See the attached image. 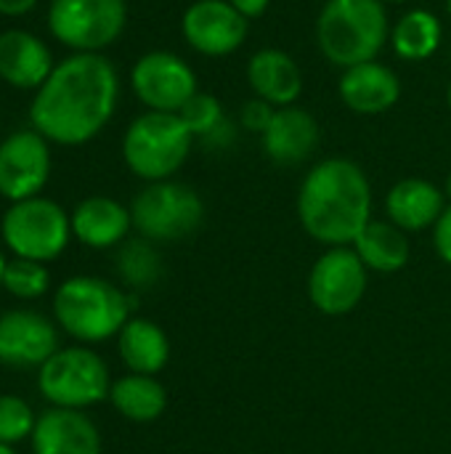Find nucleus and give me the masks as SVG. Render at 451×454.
Wrapping results in <instances>:
<instances>
[{
    "instance_id": "nucleus-1",
    "label": "nucleus",
    "mask_w": 451,
    "mask_h": 454,
    "mask_svg": "<svg viewBox=\"0 0 451 454\" xmlns=\"http://www.w3.org/2000/svg\"><path fill=\"white\" fill-rule=\"evenodd\" d=\"M120 98V77L104 53H72L56 61L35 90L29 122L51 144L80 146L93 141L112 120Z\"/></svg>"
},
{
    "instance_id": "nucleus-2",
    "label": "nucleus",
    "mask_w": 451,
    "mask_h": 454,
    "mask_svg": "<svg viewBox=\"0 0 451 454\" xmlns=\"http://www.w3.org/2000/svg\"><path fill=\"white\" fill-rule=\"evenodd\" d=\"M298 218L306 234L327 247H348L372 221V186L367 173L346 157L314 165L298 194Z\"/></svg>"
},
{
    "instance_id": "nucleus-3",
    "label": "nucleus",
    "mask_w": 451,
    "mask_h": 454,
    "mask_svg": "<svg viewBox=\"0 0 451 454\" xmlns=\"http://www.w3.org/2000/svg\"><path fill=\"white\" fill-rule=\"evenodd\" d=\"M388 35V13L380 0H327L316 19L319 51L340 69L375 61Z\"/></svg>"
},
{
    "instance_id": "nucleus-4",
    "label": "nucleus",
    "mask_w": 451,
    "mask_h": 454,
    "mask_svg": "<svg viewBox=\"0 0 451 454\" xmlns=\"http://www.w3.org/2000/svg\"><path fill=\"white\" fill-rule=\"evenodd\" d=\"M133 301L101 277H72L58 285L53 298L56 325L80 343H101L125 327Z\"/></svg>"
},
{
    "instance_id": "nucleus-5",
    "label": "nucleus",
    "mask_w": 451,
    "mask_h": 454,
    "mask_svg": "<svg viewBox=\"0 0 451 454\" xmlns=\"http://www.w3.org/2000/svg\"><path fill=\"white\" fill-rule=\"evenodd\" d=\"M191 144L194 136L178 114L144 112L125 130L122 160L130 173L146 184L167 181L183 168Z\"/></svg>"
},
{
    "instance_id": "nucleus-6",
    "label": "nucleus",
    "mask_w": 451,
    "mask_h": 454,
    "mask_svg": "<svg viewBox=\"0 0 451 454\" xmlns=\"http://www.w3.org/2000/svg\"><path fill=\"white\" fill-rule=\"evenodd\" d=\"M0 237L16 258L48 263L56 261L72 237V218L48 197L11 202L0 221Z\"/></svg>"
},
{
    "instance_id": "nucleus-7",
    "label": "nucleus",
    "mask_w": 451,
    "mask_h": 454,
    "mask_svg": "<svg viewBox=\"0 0 451 454\" xmlns=\"http://www.w3.org/2000/svg\"><path fill=\"white\" fill-rule=\"evenodd\" d=\"M133 229L149 242H181L205 221L202 197L178 181L146 184L130 202Z\"/></svg>"
},
{
    "instance_id": "nucleus-8",
    "label": "nucleus",
    "mask_w": 451,
    "mask_h": 454,
    "mask_svg": "<svg viewBox=\"0 0 451 454\" xmlns=\"http://www.w3.org/2000/svg\"><path fill=\"white\" fill-rule=\"evenodd\" d=\"M37 388L53 404L64 410H88L109 399V367L90 348H58L40 370Z\"/></svg>"
},
{
    "instance_id": "nucleus-9",
    "label": "nucleus",
    "mask_w": 451,
    "mask_h": 454,
    "mask_svg": "<svg viewBox=\"0 0 451 454\" xmlns=\"http://www.w3.org/2000/svg\"><path fill=\"white\" fill-rule=\"evenodd\" d=\"M128 24L125 0H51L48 32L74 53H101Z\"/></svg>"
},
{
    "instance_id": "nucleus-10",
    "label": "nucleus",
    "mask_w": 451,
    "mask_h": 454,
    "mask_svg": "<svg viewBox=\"0 0 451 454\" xmlns=\"http://www.w3.org/2000/svg\"><path fill=\"white\" fill-rule=\"evenodd\" d=\"M369 269L362 263L356 250L348 247H327L316 258L308 274V298L316 311L327 317L351 314L367 295Z\"/></svg>"
},
{
    "instance_id": "nucleus-11",
    "label": "nucleus",
    "mask_w": 451,
    "mask_h": 454,
    "mask_svg": "<svg viewBox=\"0 0 451 454\" xmlns=\"http://www.w3.org/2000/svg\"><path fill=\"white\" fill-rule=\"evenodd\" d=\"M130 88L146 112L178 114L197 93L194 69L170 51H149L130 69Z\"/></svg>"
},
{
    "instance_id": "nucleus-12",
    "label": "nucleus",
    "mask_w": 451,
    "mask_h": 454,
    "mask_svg": "<svg viewBox=\"0 0 451 454\" xmlns=\"http://www.w3.org/2000/svg\"><path fill=\"white\" fill-rule=\"evenodd\" d=\"M51 178V141L35 128L13 130L0 141V197L21 202L40 197Z\"/></svg>"
},
{
    "instance_id": "nucleus-13",
    "label": "nucleus",
    "mask_w": 451,
    "mask_h": 454,
    "mask_svg": "<svg viewBox=\"0 0 451 454\" xmlns=\"http://www.w3.org/2000/svg\"><path fill=\"white\" fill-rule=\"evenodd\" d=\"M183 40L202 56H229L247 37V19L229 0H194L181 19Z\"/></svg>"
},
{
    "instance_id": "nucleus-14",
    "label": "nucleus",
    "mask_w": 451,
    "mask_h": 454,
    "mask_svg": "<svg viewBox=\"0 0 451 454\" xmlns=\"http://www.w3.org/2000/svg\"><path fill=\"white\" fill-rule=\"evenodd\" d=\"M58 351L56 325L27 309L0 314V364L13 370L43 367Z\"/></svg>"
},
{
    "instance_id": "nucleus-15",
    "label": "nucleus",
    "mask_w": 451,
    "mask_h": 454,
    "mask_svg": "<svg viewBox=\"0 0 451 454\" xmlns=\"http://www.w3.org/2000/svg\"><path fill=\"white\" fill-rule=\"evenodd\" d=\"M56 61L43 37L29 29H3L0 32V80L19 90H37Z\"/></svg>"
},
{
    "instance_id": "nucleus-16",
    "label": "nucleus",
    "mask_w": 451,
    "mask_h": 454,
    "mask_svg": "<svg viewBox=\"0 0 451 454\" xmlns=\"http://www.w3.org/2000/svg\"><path fill=\"white\" fill-rule=\"evenodd\" d=\"M35 454H101V434L82 410L51 407L32 431Z\"/></svg>"
},
{
    "instance_id": "nucleus-17",
    "label": "nucleus",
    "mask_w": 451,
    "mask_h": 454,
    "mask_svg": "<svg viewBox=\"0 0 451 454\" xmlns=\"http://www.w3.org/2000/svg\"><path fill=\"white\" fill-rule=\"evenodd\" d=\"M338 93L343 104L356 114H383L399 104L401 80L391 67L375 59V61H364V64L343 69Z\"/></svg>"
},
{
    "instance_id": "nucleus-18",
    "label": "nucleus",
    "mask_w": 451,
    "mask_h": 454,
    "mask_svg": "<svg viewBox=\"0 0 451 454\" xmlns=\"http://www.w3.org/2000/svg\"><path fill=\"white\" fill-rule=\"evenodd\" d=\"M319 136V122L311 112L282 106L263 133V149L276 165H300L316 152Z\"/></svg>"
},
{
    "instance_id": "nucleus-19",
    "label": "nucleus",
    "mask_w": 451,
    "mask_h": 454,
    "mask_svg": "<svg viewBox=\"0 0 451 454\" xmlns=\"http://www.w3.org/2000/svg\"><path fill=\"white\" fill-rule=\"evenodd\" d=\"M247 82L258 98L274 104L276 109L295 106L303 93V72L298 61L279 48H263L250 56Z\"/></svg>"
},
{
    "instance_id": "nucleus-20",
    "label": "nucleus",
    "mask_w": 451,
    "mask_h": 454,
    "mask_svg": "<svg viewBox=\"0 0 451 454\" xmlns=\"http://www.w3.org/2000/svg\"><path fill=\"white\" fill-rule=\"evenodd\" d=\"M447 205L449 202L444 197V189H439L425 178H404L393 184L385 197L388 221L404 229L407 234L433 229L444 215Z\"/></svg>"
},
{
    "instance_id": "nucleus-21",
    "label": "nucleus",
    "mask_w": 451,
    "mask_h": 454,
    "mask_svg": "<svg viewBox=\"0 0 451 454\" xmlns=\"http://www.w3.org/2000/svg\"><path fill=\"white\" fill-rule=\"evenodd\" d=\"M72 237L93 250H106L125 242L128 231L133 229L130 207L112 197H85L72 210Z\"/></svg>"
},
{
    "instance_id": "nucleus-22",
    "label": "nucleus",
    "mask_w": 451,
    "mask_h": 454,
    "mask_svg": "<svg viewBox=\"0 0 451 454\" xmlns=\"http://www.w3.org/2000/svg\"><path fill=\"white\" fill-rule=\"evenodd\" d=\"M122 364L136 375H157L170 359V340L165 330L152 319H128L117 335Z\"/></svg>"
},
{
    "instance_id": "nucleus-23",
    "label": "nucleus",
    "mask_w": 451,
    "mask_h": 454,
    "mask_svg": "<svg viewBox=\"0 0 451 454\" xmlns=\"http://www.w3.org/2000/svg\"><path fill=\"white\" fill-rule=\"evenodd\" d=\"M362 263L377 274H396L409 263L412 247L404 229L391 221H369L351 245Z\"/></svg>"
},
{
    "instance_id": "nucleus-24",
    "label": "nucleus",
    "mask_w": 451,
    "mask_h": 454,
    "mask_svg": "<svg viewBox=\"0 0 451 454\" xmlns=\"http://www.w3.org/2000/svg\"><path fill=\"white\" fill-rule=\"evenodd\" d=\"M112 407L133 423H154L167 410V391L157 375H125L109 388Z\"/></svg>"
},
{
    "instance_id": "nucleus-25",
    "label": "nucleus",
    "mask_w": 451,
    "mask_h": 454,
    "mask_svg": "<svg viewBox=\"0 0 451 454\" xmlns=\"http://www.w3.org/2000/svg\"><path fill=\"white\" fill-rule=\"evenodd\" d=\"M441 37L444 27L439 16L425 8H412L396 21L391 32V45L404 61H425L439 51Z\"/></svg>"
},
{
    "instance_id": "nucleus-26",
    "label": "nucleus",
    "mask_w": 451,
    "mask_h": 454,
    "mask_svg": "<svg viewBox=\"0 0 451 454\" xmlns=\"http://www.w3.org/2000/svg\"><path fill=\"white\" fill-rule=\"evenodd\" d=\"M117 271L130 287H152L162 274L159 253L152 247L149 239H130L120 247Z\"/></svg>"
},
{
    "instance_id": "nucleus-27",
    "label": "nucleus",
    "mask_w": 451,
    "mask_h": 454,
    "mask_svg": "<svg viewBox=\"0 0 451 454\" xmlns=\"http://www.w3.org/2000/svg\"><path fill=\"white\" fill-rule=\"evenodd\" d=\"M51 287V274L45 269V263L37 261H27V258H16L5 263L3 271V290L11 293L13 298L21 301H35L40 295H45Z\"/></svg>"
},
{
    "instance_id": "nucleus-28",
    "label": "nucleus",
    "mask_w": 451,
    "mask_h": 454,
    "mask_svg": "<svg viewBox=\"0 0 451 454\" xmlns=\"http://www.w3.org/2000/svg\"><path fill=\"white\" fill-rule=\"evenodd\" d=\"M178 117L191 130V136L194 138H202V141L210 138L215 130H221L229 122L226 120V112H223V104L215 96L199 93V90L183 104V109L178 112Z\"/></svg>"
},
{
    "instance_id": "nucleus-29",
    "label": "nucleus",
    "mask_w": 451,
    "mask_h": 454,
    "mask_svg": "<svg viewBox=\"0 0 451 454\" xmlns=\"http://www.w3.org/2000/svg\"><path fill=\"white\" fill-rule=\"evenodd\" d=\"M35 412L21 396L3 394L0 396V444H19L24 439H32L35 431Z\"/></svg>"
},
{
    "instance_id": "nucleus-30",
    "label": "nucleus",
    "mask_w": 451,
    "mask_h": 454,
    "mask_svg": "<svg viewBox=\"0 0 451 454\" xmlns=\"http://www.w3.org/2000/svg\"><path fill=\"white\" fill-rule=\"evenodd\" d=\"M274 114H276V106L255 96V98L245 101L239 120H242V128H245V130H250V133H260V136H263V133H266V128L271 125Z\"/></svg>"
},
{
    "instance_id": "nucleus-31",
    "label": "nucleus",
    "mask_w": 451,
    "mask_h": 454,
    "mask_svg": "<svg viewBox=\"0 0 451 454\" xmlns=\"http://www.w3.org/2000/svg\"><path fill=\"white\" fill-rule=\"evenodd\" d=\"M433 245H436L439 258L451 266V205H447L444 215L433 226Z\"/></svg>"
},
{
    "instance_id": "nucleus-32",
    "label": "nucleus",
    "mask_w": 451,
    "mask_h": 454,
    "mask_svg": "<svg viewBox=\"0 0 451 454\" xmlns=\"http://www.w3.org/2000/svg\"><path fill=\"white\" fill-rule=\"evenodd\" d=\"M247 21L250 19H258V16H263L266 13V8H268V3L271 0H229Z\"/></svg>"
},
{
    "instance_id": "nucleus-33",
    "label": "nucleus",
    "mask_w": 451,
    "mask_h": 454,
    "mask_svg": "<svg viewBox=\"0 0 451 454\" xmlns=\"http://www.w3.org/2000/svg\"><path fill=\"white\" fill-rule=\"evenodd\" d=\"M35 5L37 0H0V16H27Z\"/></svg>"
},
{
    "instance_id": "nucleus-34",
    "label": "nucleus",
    "mask_w": 451,
    "mask_h": 454,
    "mask_svg": "<svg viewBox=\"0 0 451 454\" xmlns=\"http://www.w3.org/2000/svg\"><path fill=\"white\" fill-rule=\"evenodd\" d=\"M444 197H447V202L451 205V173L447 176V181H444Z\"/></svg>"
},
{
    "instance_id": "nucleus-35",
    "label": "nucleus",
    "mask_w": 451,
    "mask_h": 454,
    "mask_svg": "<svg viewBox=\"0 0 451 454\" xmlns=\"http://www.w3.org/2000/svg\"><path fill=\"white\" fill-rule=\"evenodd\" d=\"M5 263H8V261H5V258H3V253H0V287H3V271H5Z\"/></svg>"
},
{
    "instance_id": "nucleus-36",
    "label": "nucleus",
    "mask_w": 451,
    "mask_h": 454,
    "mask_svg": "<svg viewBox=\"0 0 451 454\" xmlns=\"http://www.w3.org/2000/svg\"><path fill=\"white\" fill-rule=\"evenodd\" d=\"M0 454H13V450L8 444H0Z\"/></svg>"
},
{
    "instance_id": "nucleus-37",
    "label": "nucleus",
    "mask_w": 451,
    "mask_h": 454,
    "mask_svg": "<svg viewBox=\"0 0 451 454\" xmlns=\"http://www.w3.org/2000/svg\"><path fill=\"white\" fill-rule=\"evenodd\" d=\"M380 3L385 5V3H407V0H380Z\"/></svg>"
},
{
    "instance_id": "nucleus-38",
    "label": "nucleus",
    "mask_w": 451,
    "mask_h": 454,
    "mask_svg": "<svg viewBox=\"0 0 451 454\" xmlns=\"http://www.w3.org/2000/svg\"><path fill=\"white\" fill-rule=\"evenodd\" d=\"M447 101H449V109H451V82H449V90H447Z\"/></svg>"
},
{
    "instance_id": "nucleus-39",
    "label": "nucleus",
    "mask_w": 451,
    "mask_h": 454,
    "mask_svg": "<svg viewBox=\"0 0 451 454\" xmlns=\"http://www.w3.org/2000/svg\"><path fill=\"white\" fill-rule=\"evenodd\" d=\"M447 11H449V19H451V0H447Z\"/></svg>"
},
{
    "instance_id": "nucleus-40",
    "label": "nucleus",
    "mask_w": 451,
    "mask_h": 454,
    "mask_svg": "<svg viewBox=\"0 0 451 454\" xmlns=\"http://www.w3.org/2000/svg\"><path fill=\"white\" fill-rule=\"evenodd\" d=\"M449 53H451V48H449Z\"/></svg>"
}]
</instances>
